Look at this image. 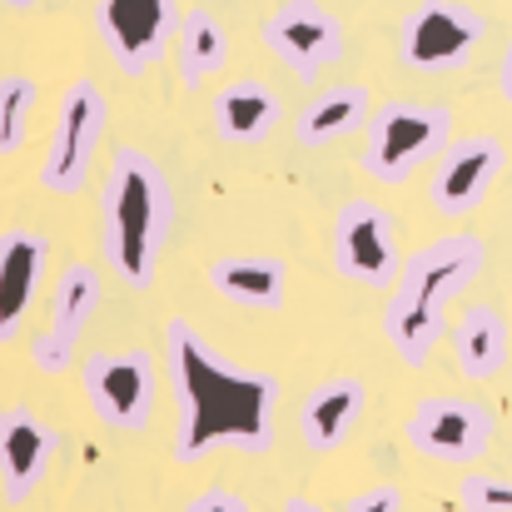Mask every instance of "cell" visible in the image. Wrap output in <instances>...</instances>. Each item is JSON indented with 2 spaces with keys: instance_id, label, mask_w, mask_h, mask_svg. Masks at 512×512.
<instances>
[{
  "instance_id": "8992f818",
  "label": "cell",
  "mask_w": 512,
  "mask_h": 512,
  "mask_svg": "<svg viewBox=\"0 0 512 512\" xmlns=\"http://www.w3.org/2000/svg\"><path fill=\"white\" fill-rule=\"evenodd\" d=\"M179 20V0H95L100 45L130 80H140L170 55Z\"/></svg>"
},
{
  "instance_id": "9a60e30c",
  "label": "cell",
  "mask_w": 512,
  "mask_h": 512,
  "mask_svg": "<svg viewBox=\"0 0 512 512\" xmlns=\"http://www.w3.org/2000/svg\"><path fill=\"white\" fill-rule=\"evenodd\" d=\"M45 274H50V239L40 229H10L0 244V343L20 339V324L45 289Z\"/></svg>"
},
{
  "instance_id": "3957f363",
  "label": "cell",
  "mask_w": 512,
  "mask_h": 512,
  "mask_svg": "<svg viewBox=\"0 0 512 512\" xmlns=\"http://www.w3.org/2000/svg\"><path fill=\"white\" fill-rule=\"evenodd\" d=\"M488 244L478 234H448L408 254V264L393 279V294L383 304V339L408 368H423L433 343L443 339L448 304L483 274Z\"/></svg>"
},
{
  "instance_id": "d6986e66",
  "label": "cell",
  "mask_w": 512,
  "mask_h": 512,
  "mask_svg": "<svg viewBox=\"0 0 512 512\" xmlns=\"http://www.w3.org/2000/svg\"><path fill=\"white\" fill-rule=\"evenodd\" d=\"M279 125V95L264 80H234L214 100V130L229 145H259Z\"/></svg>"
},
{
  "instance_id": "7a4b0ae2",
  "label": "cell",
  "mask_w": 512,
  "mask_h": 512,
  "mask_svg": "<svg viewBox=\"0 0 512 512\" xmlns=\"http://www.w3.org/2000/svg\"><path fill=\"white\" fill-rule=\"evenodd\" d=\"M174 194L170 174L160 170L145 150L120 145L100 179V249L105 264L125 289H150L160 254L170 244Z\"/></svg>"
},
{
  "instance_id": "4316f807",
  "label": "cell",
  "mask_w": 512,
  "mask_h": 512,
  "mask_svg": "<svg viewBox=\"0 0 512 512\" xmlns=\"http://www.w3.org/2000/svg\"><path fill=\"white\" fill-rule=\"evenodd\" d=\"M284 512H324V508H314L309 498H289V503H284Z\"/></svg>"
},
{
  "instance_id": "ac0fdd59",
  "label": "cell",
  "mask_w": 512,
  "mask_h": 512,
  "mask_svg": "<svg viewBox=\"0 0 512 512\" xmlns=\"http://www.w3.org/2000/svg\"><path fill=\"white\" fill-rule=\"evenodd\" d=\"M508 319L493 304H473L463 309L458 329H453V363L468 383H488L493 373H503L508 363Z\"/></svg>"
},
{
  "instance_id": "5b68a950",
  "label": "cell",
  "mask_w": 512,
  "mask_h": 512,
  "mask_svg": "<svg viewBox=\"0 0 512 512\" xmlns=\"http://www.w3.org/2000/svg\"><path fill=\"white\" fill-rule=\"evenodd\" d=\"M105 125H110L105 90L95 80H70L65 95H60V110H55V135H50L45 165H40V184L50 194L70 199V194L85 189Z\"/></svg>"
},
{
  "instance_id": "9c48e42d",
  "label": "cell",
  "mask_w": 512,
  "mask_h": 512,
  "mask_svg": "<svg viewBox=\"0 0 512 512\" xmlns=\"http://www.w3.org/2000/svg\"><path fill=\"white\" fill-rule=\"evenodd\" d=\"M85 398L90 408L120 428V433H145L155 413V358L145 348H120V353H90L85 358Z\"/></svg>"
},
{
  "instance_id": "7c38bea8",
  "label": "cell",
  "mask_w": 512,
  "mask_h": 512,
  "mask_svg": "<svg viewBox=\"0 0 512 512\" xmlns=\"http://www.w3.org/2000/svg\"><path fill=\"white\" fill-rule=\"evenodd\" d=\"M95 309H100V274H95V264H85V259L65 264L55 289H50V324H45V334L30 339V363L40 373H65L75 363V348L85 339Z\"/></svg>"
},
{
  "instance_id": "ba28073f",
  "label": "cell",
  "mask_w": 512,
  "mask_h": 512,
  "mask_svg": "<svg viewBox=\"0 0 512 512\" xmlns=\"http://www.w3.org/2000/svg\"><path fill=\"white\" fill-rule=\"evenodd\" d=\"M488 35V20L463 0H423L398 30V60L408 70H453L463 65Z\"/></svg>"
},
{
  "instance_id": "8fae6325",
  "label": "cell",
  "mask_w": 512,
  "mask_h": 512,
  "mask_svg": "<svg viewBox=\"0 0 512 512\" xmlns=\"http://www.w3.org/2000/svg\"><path fill=\"white\" fill-rule=\"evenodd\" d=\"M259 35H264V50L279 55L299 80H314L319 70L343 60V25L339 15L319 0H284L259 25Z\"/></svg>"
},
{
  "instance_id": "484cf974",
  "label": "cell",
  "mask_w": 512,
  "mask_h": 512,
  "mask_svg": "<svg viewBox=\"0 0 512 512\" xmlns=\"http://www.w3.org/2000/svg\"><path fill=\"white\" fill-rule=\"evenodd\" d=\"M498 90H503V100L512 105V35H508V45H503V60H498Z\"/></svg>"
},
{
  "instance_id": "277c9868",
  "label": "cell",
  "mask_w": 512,
  "mask_h": 512,
  "mask_svg": "<svg viewBox=\"0 0 512 512\" xmlns=\"http://www.w3.org/2000/svg\"><path fill=\"white\" fill-rule=\"evenodd\" d=\"M448 145H453V115L443 105L393 100V105L373 110V120H368L363 174L378 179V184H403L428 160H438Z\"/></svg>"
},
{
  "instance_id": "30bf717a",
  "label": "cell",
  "mask_w": 512,
  "mask_h": 512,
  "mask_svg": "<svg viewBox=\"0 0 512 512\" xmlns=\"http://www.w3.org/2000/svg\"><path fill=\"white\" fill-rule=\"evenodd\" d=\"M334 269L348 284L363 289H393L398 279V234L383 204L348 199L334 219Z\"/></svg>"
},
{
  "instance_id": "83f0119b",
  "label": "cell",
  "mask_w": 512,
  "mask_h": 512,
  "mask_svg": "<svg viewBox=\"0 0 512 512\" xmlns=\"http://www.w3.org/2000/svg\"><path fill=\"white\" fill-rule=\"evenodd\" d=\"M5 5H10V10H30L35 0H5Z\"/></svg>"
},
{
  "instance_id": "603a6c76",
  "label": "cell",
  "mask_w": 512,
  "mask_h": 512,
  "mask_svg": "<svg viewBox=\"0 0 512 512\" xmlns=\"http://www.w3.org/2000/svg\"><path fill=\"white\" fill-rule=\"evenodd\" d=\"M458 503H463V512H512V478L468 473L458 483Z\"/></svg>"
},
{
  "instance_id": "2e32d148",
  "label": "cell",
  "mask_w": 512,
  "mask_h": 512,
  "mask_svg": "<svg viewBox=\"0 0 512 512\" xmlns=\"http://www.w3.org/2000/svg\"><path fill=\"white\" fill-rule=\"evenodd\" d=\"M363 408H368V388L358 378H329V383H319L304 398V408H299V438H304V448L309 453H334V448H343L348 433L358 428Z\"/></svg>"
},
{
  "instance_id": "ffe728a7",
  "label": "cell",
  "mask_w": 512,
  "mask_h": 512,
  "mask_svg": "<svg viewBox=\"0 0 512 512\" xmlns=\"http://www.w3.org/2000/svg\"><path fill=\"white\" fill-rule=\"evenodd\" d=\"M373 120V95L368 85H334V90H319L299 120H294V135L299 145H329V140H343L348 130L368 125Z\"/></svg>"
},
{
  "instance_id": "5bb4252c",
  "label": "cell",
  "mask_w": 512,
  "mask_h": 512,
  "mask_svg": "<svg viewBox=\"0 0 512 512\" xmlns=\"http://www.w3.org/2000/svg\"><path fill=\"white\" fill-rule=\"evenodd\" d=\"M55 453H60V433L40 413H30L20 403L0 413V493L10 508H20L50 478Z\"/></svg>"
},
{
  "instance_id": "52a82bcc",
  "label": "cell",
  "mask_w": 512,
  "mask_h": 512,
  "mask_svg": "<svg viewBox=\"0 0 512 512\" xmlns=\"http://www.w3.org/2000/svg\"><path fill=\"white\" fill-rule=\"evenodd\" d=\"M493 438H498L493 408L478 403V398H458V393L423 398L408 418V443L433 463H458V468L483 463Z\"/></svg>"
},
{
  "instance_id": "4fadbf2b",
  "label": "cell",
  "mask_w": 512,
  "mask_h": 512,
  "mask_svg": "<svg viewBox=\"0 0 512 512\" xmlns=\"http://www.w3.org/2000/svg\"><path fill=\"white\" fill-rule=\"evenodd\" d=\"M503 140L493 135H468V140H453L443 155H438V170L428 179V204L448 219H463L473 209L488 204L493 194V179L503 174Z\"/></svg>"
},
{
  "instance_id": "d4e9b609",
  "label": "cell",
  "mask_w": 512,
  "mask_h": 512,
  "mask_svg": "<svg viewBox=\"0 0 512 512\" xmlns=\"http://www.w3.org/2000/svg\"><path fill=\"white\" fill-rule=\"evenodd\" d=\"M184 512H249V503L234 498V493H224V488H209V493L189 498V508Z\"/></svg>"
},
{
  "instance_id": "cb8c5ba5",
  "label": "cell",
  "mask_w": 512,
  "mask_h": 512,
  "mask_svg": "<svg viewBox=\"0 0 512 512\" xmlns=\"http://www.w3.org/2000/svg\"><path fill=\"white\" fill-rule=\"evenodd\" d=\"M343 512H403V493L398 488H368V493L348 498Z\"/></svg>"
},
{
  "instance_id": "e0dca14e",
  "label": "cell",
  "mask_w": 512,
  "mask_h": 512,
  "mask_svg": "<svg viewBox=\"0 0 512 512\" xmlns=\"http://www.w3.org/2000/svg\"><path fill=\"white\" fill-rule=\"evenodd\" d=\"M209 284L244 309H284L289 299V264L269 254H229L209 264Z\"/></svg>"
},
{
  "instance_id": "7402d4cb",
  "label": "cell",
  "mask_w": 512,
  "mask_h": 512,
  "mask_svg": "<svg viewBox=\"0 0 512 512\" xmlns=\"http://www.w3.org/2000/svg\"><path fill=\"white\" fill-rule=\"evenodd\" d=\"M35 100H40V85L25 70L0 75V155H15L25 145V125H30Z\"/></svg>"
},
{
  "instance_id": "44dd1931",
  "label": "cell",
  "mask_w": 512,
  "mask_h": 512,
  "mask_svg": "<svg viewBox=\"0 0 512 512\" xmlns=\"http://www.w3.org/2000/svg\"><path fill=\"white\" fill-rule=\"evenodd\" d=\"M229 60V35L219 25L214 10H184L179 20V35H174V65H179V85L184 90H199L209 85Z\"/></svg>"
},
{
  "instance_id": "6da1fadb",
  "label": "cell",
  "mask_w": 512,
  "mask_h": 512,
  "mask_svg": "<svg viewBox=\"0 0 512 512\" xmlns=\"http://www.w3.org/2000/svg\"><path fill=\"white\" fill-rule=\"evenodd\" d=\"M179 428H174V463H199L214 448L269 453L274 443V398L279 383L259 368H239L219 358L184 319L165 324Z\"/></svg>"
}]
</instances>
